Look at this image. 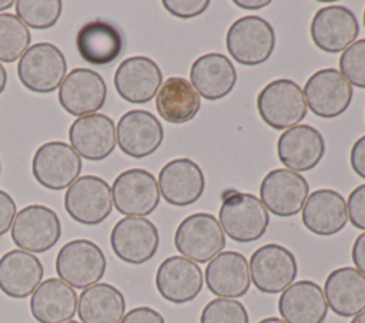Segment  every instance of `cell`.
Instances as JSON below:
<instances>
[{
	"mask_svg": "<svg viewBox=\"0 0 365 323\" xmlns=\"http://www.w3.org/2000/svg\"><path fill=\"white\" fill-rule=\"evenodd\" d=\"M322 290L328 307L341 317H354L365 310V275L352 266L334 269Z\"/></svg>",
	"mask_w": 365,
	"mask_h": 323,
	"instance_id": "cell-30",
	"label": "cell"
},
{
	"mask_svg": "<svg viewBox=\"0 0 365 323\" xmlns=\"http://www.w3.org/2000/svg\"><path fill=\"white\" fill-rule=\"evenodd\" d=\"M110 245L120 260L130 265H143L157 253L160 233L150 219L125 216L113 226Z\"/></svg>",
	"mask_w": 365,
	"mask_h": 323,
	"instance_id": "cell-12",
	"label": "cell"
},
{
	"mask_svg": "<svg viewBox=\"0 0 365 323\" xmlns=\"http://www.w3.org/2000/svg\"><path fill=\"white\" fill-rule=\"evenodd\" d=\"M107 269L103 249L88 239H73L64 243L56 256L58 279L74 289H86L98 283Z\"/></svg>",
	"mask_w": 365,
	"mask_h": 323,
	"instance_id": "cell-2",
	"label": "cell"
},
{
	"mask_svg": "<svg viewBox=\"0 0 365 323\" xmlns=\"http://www.w3.org/2000/svg\"><path fill=\"white\" fill-rule=\"evenodd\" d=\"M352 85L336 68L315 71L304 87L307 107L317 117L327 120L344 114L352 101Z\"/></svg>",
	"mask_w": 365,
	"mask_h": 323,
	"instance_id": "cell-13",
	"label": "cell"
},
{
	"mask_svg": "<svg viewBox=\"0 0 365 323\" xmlns=\"http://www.w3.org/2000/svg\"><path fill=\"white\" fill-rule=\"evenodd\" d=\"M261 120L274 129H288L307 117L302 88L292 80L278 78L268 83L257 97Z\"/></svg>",
	"mask_w": 365,
	"mask_h": 323,
	"instance_id": "cell-3",
	"label": "cell"
},
{
	"mask_svg": "<svg viewBox=\"0 0 365 323\" xmlns=\"http://www.w3.org/2000/svg\"><path fill=\"white\" fill-rule=\"evenodd\" d=\"M348 222L346 201L329 188H321L308 195L302 208L304 226L318 236H332Z\"/></svg>",
	"mask_w": 365,
	"mask_h": 323,
	"instance_id": "cell-28",
	"label": "cell"
},
{
	"mask_svg": "<svg viewBox=\"0 0 365 323\" xmlns=\"http://www.w3.org/2000/svg\"><path fill=\"white\" fill-rule=\"evenodd\" d=\"M364 26H365V10H364Z\"/></svg>",
	"mask_w": 365,
	"mask_h": 323,
	"instance_id": "cell-49",
	"label": "cell"
},
{
	"mask_svg": "<svg viewBox=\"0 0 365 323\" xmlns=\"http://www.w3.org/2000/svg\"><path fill=\"white\" fill-rule=\"evenodd\" d=\"M81 158L63 141H48L41 144L31 159V174L34 179L51 191L68 188L81 174Z\"/></svg>",
	"mask_w": 365,
	"mask_h": 323,
	"instance_id": "cell-9",
	"label": "cell"
},
{
	"mask_svg": "<svg viewBox=\"0 0 365 323\" xmlns=\"http://www.w3.org/2000/svg\"><path fill=\"white\" fill-rule=\"evenodd\" d=\"M107 85L104 78L90 68L71 70L58 87L61 108L74 117L96 114L106 104Z\"/></svg>",
	"mask_w": 365,
	"mask_h": 323,
	"instance_id": "cell-16",
	"label": "cell"
},
{
	"mask_svg": "<svg viewBox=\"0 0 365 323\" xmlns=\"http://www.w3.org/2000/svg\"><path fill=\"white\" fill-rule=\"evenodd\" d=\"M309 195L307 179L287 168L269 171L259 185V201L268 212L289 218L299 213Z\"/></svg>",
	"mask_w": 365,
	"mask_h": 323,
	"instance_id": "cell-14",
	"label": "cell"
},
{
	"mask_svg": "<svg viewBox=\"0 0 365 323\" xmlns=\"http://www.w3.org/2000/svg\"><path fill=\"white\" fill-rule=\"evenodd\" d=\"M113 81L123 100L131 104H145L157 95L163 84V73L153 58L134 55L118 64Z\"/></svg>",
	"mask_w": 365,
	"mask_h": 323,
	"instance_id": "cell-17",
	"label": "cell"
},
{
	"mask_svg": "<svg viewBox=\"0 0 365 323\" xmlns=\"http://www.w3.org/2000/svg\"><path fill=\"white\" fill-rule=\"evenodd\" d=\"M225 46L234 61L254 67L271 57L275 47V31L259 16H244L230 26Z\"/></svg>",
	"mask_w": 365,
	"mask_h": 323,
	"instance_id": "cell-5",
	"label": "cell"
},
{
	"mask_svg": "<svg viewBox=\"0 0 365 323\" xmlns=\"http://www.w3.org/2000/svg\"><path fill=\"white\" fill-rule=\"evenodd\" d=\"M6 84H7V71L4 65L0 63V94L4 91Z\"/></svg>",
	"mask_w": 365,
	"mask_h": 323,
	"instance_id": "cell-44",
	"label": "cell"
},
{
	"mask_svg": "<svg viewBox=\"0 0 365 323\" xmlns=\"http://www.w3.org/2000/svg\"><path fill=\"white\" fill-rule=\"evenodd\" d=\"M309 34L314 44L325 53L346 50L359 34V24L351 9L331 4L321 7L312 17Z\"/></svg>",
	"mask_w": 365,
	"mask_h": 323,
	"instance_id": "cell-15",
	"label": "cell"
},
{
	"mask_svg": "<svg viewBox=\"0 0 365 323\" xmlns=\"http://www.w3.org/2000/svg\"><path fill=\"white\" fill-rule=\"evenodd\" d=\"M175 249L195 263H208L225 248V233L218 219L208 212L184 218L174 233Z\"/></svg>",
	"mask_w": 365,
	"mask_h": 323,
	"instance_id": "cell-4",
	"label": "cell"
},
{
	"mask_svg": "<svg viewBox=\"0 0 365 323\" xmlns=\"http://www.w3.org/2000/svg\"><path fill=\"white\" fill-rule=\"evenodd\" d=\"M17 75L29 91L48 94L66 78L67 61L63 51L53 43H36L20 57Z\"/></svg>",
	"mask_w": 365,
	"mask_h": 323,
	"instance_id": "cell-6",
	"label": "cell"
},
{
	"mask_svg": "<svg viewBox=\"0 0 365 323\" xmlns=\"http://www.w3.org/2000/svg\"><path fill=\"white\" fill-rule=\"evenodd\" d=\"M235 6L240 9H247V10H258L271 3V0H234L232 1Z\"/></svg>",
	"mask_w": 365,
	"mask_h": 323,
	"instance_id": "cell-43",
	"label": "cell"
},
{
	"mask_svg": "<svg viewBox=\"0 0 365 323\" xmlns=\"http://www.w3.org/2000/svg\"><path fill=\"white\" fill-rule=\"evenodd\" d=\"M218 222L224 233L234 242L250 243L264 236L269 225V215L255 195L228 189L222 195Z\"/></svg>",
	"mask_w": 365,
	"mask_h": 323,
	"instance_id": "cell-1",
	"label": "cell"
},
{
	"mask_svg": "<svg viewBox=\"0 0 365 323\" xmlns=\"http://www.w3.org/2000/svg\"><path fill=\"white\" fill-rule=\"evenodd\" d=\"M349 162L354 172L359 178L365 179V135L354 142L349 154Z\"/></svg>",
	"mask_w": 365,
	"mask_h": 323,
	"instance_id": "cell-41",
	"label": "cell"
},
{
	"mask_svg": "<svg viewBox=\"0 0 365 323\" xmlns=\"http://www.w3.org/2000/svg\"><path fill=\"white\" fill-rule=\"evenodd\" d=\"M257 323H287L285 320H282V319H279V317H265V319H261L259 322H257Z\"/></svg>",
	"mask_w": 365,
	"mask_h": 323,
	"instance_id": "cell-45",
	"label": "cell"
},
{
	"mask_svg": "<svg viewBox=\"0 0 365 323\" xmlns=\"http://www.w3.org/2000/svg\"><path fill=\"white\" fill-rule=\"evenodd\" d=\"M351 258L355 265V269H358L362 275H365V232L356 236L352 245Z\"/></svg>",
	"mask_w": 365,
	"mask_h": 323,
	"instance_id": "cell-42",
	"label": "cell"
},
{
	"mask_svg": "<svg viewBox=\"0 0 365 323\" xmlns=\"http://www.w3.org/2000/svg\"><path fill=\"white\" fill-rule=\"evenodd\" d=\"M77 314L81 323H120L125 314L124 295L110 283H96L80 293Z\"/></svg>",
	"mask_w": 365,
	"mask_h": 323,
	"instance_id": "cell-32",
	"label": "cell"
},
{
	"mask_svg": "<svg viewBox=\"0 0 365 323\" xmlns=\"http://www.w3.org/2000/svg\"><path fill=\"white\" fill-rule=\"evenodd\" d=\"M29 27L11 13L0 14V63H14L30 47Z\"/></svg>",
	"mask_w": 365,
	"mask_h": 323,
	"instance_id": "cell-33",
	"label": "cell"
},
{
	"mask_svg": "<svg viewBox=\"0 0 365 323\" xmlns=\"http://www.w3.org/2000/svg\"><path fill=\"white\" fill-rule=\"evenodd\" d=\"M349 323H365V310H362L359 314L354 316V319Z\"/></svg>",
	"mask_w": 365,
	"mask_h": 323,
	"instance_id": "cell-47",
	"label": "cell"
},
{
	"mask_svg": "<svg viewBox=\"0 0 365 323\" xmlns=\"http://www.w3.org/2000/svg\"><path fill=\"white\" fill-rule=\"evenodd\" d=\"M44 268L30 252L11 249L0 258V290L11 299H26L41 283Z\"/></svg>",
	"mask_w": 365,
	"mask_h": 323,
	"instance_id": "cell-27",
	"label": "cell"
},
{
	"mask_svg": "<svg viewBox=\"0 0 365 323\" xmlns=\"http://www.w3.org/2000/svg\"><path fill=\"white\" fill-rule=\"evenodd\" d=\"M346 212L349 222L355 228L365 231V184L358 185L351 191L346 202Z\"/></svg>",
	"mask_w": 365,
	"mask_h": 323,
	"instance_id": "cell-38",
	"label": "cell"
},
{
	"mask_svg": "<svg viewBox=\"0 0 365 323\" xmlns=\"http://www.w3.org/2000/svg\"><path fill=\"white\" fill-rule=\"evenodd\" d=\"M64 323H81V322H76V320H68V322H64Z\"/></svg>",
	"mask_w": 365,
	"mask_h": 323,
	"instance_id": "cell-48",
	"label": "cell"
},
{
	"mask_svg": "<svg viewBox=\"0 0 365 323\" xmlns=\"http://www.w3.org/2000/svg\"><path fill=\"white\" fill-rule=\"evenodd\" d=\"M190 83L200 97L217 101L227 97L237 84L232 61L221 53L200 55L190 68Z\"/></svg>",
	"mask_w": 365,
	"mask_h": 323,
	"instance_id": "cell-26",
	"label": "cell"
},
{
	"mask_svg": "<svg viewBox=\"0 0 365 323\" xmlns=\"http://www.w3.org/2000/svg\"><path fill=\"white\" fill-rule=\"evenodd\" d=\"M277 155L287 169L298 174L305 172L321 162L325 155V139L312 125H295L279 135Z\"/></svg>",
	"mask_w": 365,
	"mask_h": 323,
	"instance_id": "cell-21",
	"label": "cell"
},
{
	"mask_svg": "<svg viewBox=\"0 0 365 323\" xmlns=\"http://www.w3.org/2000/svg\"><path fill=\"white\" fill-rule=\"evenodd\" d=\"M157 182L160 195L174 206H188L197 202L205 189L204 172L190 158H175L167 162L160 169Z\"/></svg>",
	"mask_w": 365,
	"mask_h": 323,
	"instance_id": "cell-20",
	"label": "cell"
},
{
	"mask_svg": "<svg viewBox=\"0 0 365 323\" xmlns=\"http://www.w3.org/2000/svg\"><path fill=\"white\" fill-rule=\"evenodd\" d=\"M251 282L261 293L275 295L294 283L298 275L295 255L282 245L267 243L250 258Z\"/></svg>",
	"mask_w": 365,
	"mask_h": 323,
	"instance_id": "cell-10",
	"label": "cell"
},
{
	"mask_svg": "<svg viewBox=\"0 0 365 323\" xmlns=\"http://www.w3.org/2000/svg\"><path fill=\"white\" fill-rule=\"evenodd\" d=\"M339 73L348 83L365 88V38L354 41L339 57Z\"/></svg>",
	"mask_w": 365,
	"mask_h": 323,
	"instance_id": "cell-36",
	"label": "cell"
},
{
	"mask_svg": "<svg viewBox=\"0 0 365 323\" xmlns=\"http://www.w3.org/2000/svg\"><path fill=\"white\" fill-rule=\"evenodd\" d=\"M11 6H14L13 0H0V11L10 9Z\"/></svg>",
	"mask_w": 365,
	"mask_h": 323,
	"instance_id": "cell-46",
	"label": "cell"
},
{
	"mask_svg": "<svg viewBox=\"0 0 365 323\" xmlns=\"http://www.w3.org/2000/svg\"><path fill=\"white\" fill-rule=\"evenodd\" d=\"M71 148L88 161H103L113 154L117 145L114 121L106 114L78 117L68 129Z\"/></svg>",
	"mask_w": 365,
	"mask_h": 323,
	"instance_id": "cell-22",
	"label": "cell"
},
{
	"mask_svg": "<svg viewBox=\"0 0 365 323\" xmlns=\"http://www.w3.org/2000/svg\"><path fill=\"white\" fill-rule=\"evenodd\" d=\"M164 9L178 18H194L202 14L208 6V0H163Z\"/></svg>",
	"mask_w": 365,
	"mask_h": 323,
	"instance_id": "cell-37",
	"label": "cell"
},
{
	"mask_svg": "<svg viewBox=\"0 0 365 323\" xmlns=\"http://www.w3.org/2000/svg\"><path fill=\"white\" fill-rule=\"evenodd\" d=\"M61 238L58 215L44 205H29L16 213L11 225V240L30 253L50 250Z\"/></svg>",
	"mask_w": 365,
	"mask_h": 323,
	"instance_id": "cell-8",
	"label": "cell"
},
{
	"mask_svg": "<svg viewBox=\"0 0 365 323\" xmlns=\"http://www.w3.org/2000/svg\"><path fill=\"white\" fill-rule=\"evenodd\" d=\"M155 108L164 121L185 124L198 114L201 98L188 80L170 77L161 84L155 95Z\"/></svg>",
	"mask_w": 365,
	"mask_h": 323,
	"instance_id": "cell-31",
	"label": "cell"
},
{
	"mask_svg": "<svg viewBox=\"0 0 365 323\" xmlns=\"http://www.w3.org/2000/svg\"><path fill=\"white\" fill-rule=\"evenodd\" d=\"M115 134L117 145L131 158H145L154 154L164 139L163 124L145 110H130L123 114Z\"/></svg>",
	"mask_w": 365,
	"mask_h": 323,
	"instance_id": "cell-19",
	"label": "cell"
},
{
	"mask_svg": "<svg viewBox=\"0 0 365 323\" xmlns=\"http://www.w3.org/2000/svg\"><path fill=\"white\" fill-rule=\"evenodd\" d=\"M64 209L81 225L94 226L104 222L113 211L108 182L97 175L78 176L64 194Z\"/></svg>",
	"mask_w": 365,
	"mask_h": 323,
	"instance_id": "cell-7",
	"label": "cell"
},
{
	"mask_svg": "<svg viewBox=\"0 0 365 323\" xmlns=\"http://www.w3.org/2000/svg\"><path fill=\"white\" fill-rule=\"evenodd\" d=\"M120 323H165L163 314L148 306H138L128 310Z\"/></svg>",
	"mask_w": 365,
	"mask_h": 323,
	"instance_id": "cell-40",
	"label": "cell"
},
{
	"mask_svg": "<svg viewBox=\"0 0 365 323\" xmlns=\"http://www.w3.org/2000/svg\"><path fill=\"white\" fill-rule=\"evenodd\" d=\"M113 205L124 216L144 218L160 203L155 176L143 168H131L118 174L111 186Z\"/></svg>",
	"mask_w": 365,
	"mask_h": 323,
	"instance_id": "cell-11",
	"label": "cell"
},
{
	"mask_svg": "<svg viewBox=\"0 0 365 323\" xmlns=\"http://www.w3.org/2000/svg\"><path fill=\"white\" fill-rule=\"evenodd\" d=\"M17 213V206L10 194L0 189V236L6 235L13 225Z\"/></svg>",
	"mask_w": 365,
	"mask_h": 323,
	"instance_id": "cell-39",
	"label": "cell"
},
{
	"mask_svg": "<svg viewBox=\"0 0 365 323\" xmlns=\"http://www.w3.org/2000/svg\"><path fill=\"white\" fill-rule=\"evenodd\" d=\"M205 283L217 297H242L251 286L250 263L247 258L235 250H222L211 259L205 268Z\"/></svg>",
	"mask_w": 365,
	"mask_h": 323,
	"instance_id": "cell-24",
	"label": "cell"
},
{
	"mask_svg": "<svg viewBox=\"0 0 365 323\" xmlns=\"http://www.w3.org/2000/svg\"><path fill=\"white\" fill-rule=\"evenodd\" d=\"M328 303L322 287L308 279L294 282L278 299V312L287 323H324Z\"/></svg>",
	"mask_w": 365,
	"mask_h": 323,
	"instance_id": "cell-25",
	"label": "cell"
},
{
	"mask_svg": "<svg viewBox=\"0 0 365 323\" xmlns=\"http://www.w3.org/2000/svg\"><path fill=\"white\" fill-rule=\"evenodd\" d=\"M80 57L96 67H107L118 60L124 51V36L121 30L101 18L84 24L76 37Z\"/></svg>",
	"mask_w": 365,
	"mask_h": 323,
	"instance_id": "cell-23",
	"label": "cell"
},
{
	"mask_svg": "<svg viewBox=\"0 0 365 323\" xmlns=\"http://www.w3.org/2000/svg\"><path fill=\"white\" fill-rule=\"evenodd\" d=\"M200 323H250V316L240 300L217 297L204 306Z\"/></svg>",
	"mask_w": 365,
	"mask_h": 323,
	"instance_id": "cell-35",
	"label": "cell"
},
{
	"mask_svg": "<svg viewBox=\"0 0 365 323\" xmlns=\"http://www.w3.org/2000/svg\"><path fill=\"white\" fill-rule=\"evenodd\" d=\"M204 275L198 263L184 256L165 258L155 273V287L163 299L174 305L194 300L202 290Z\"/></svg>",
	"mask_w": 365,
	"mask_h": 323,
	"instance_id": "cell-18",
	"label": "cell"
},
{
	"mask_svg": "<svg viewBox=\"0 0 365 323\" xmlns=\"http://www.w3.org/2000/svg\"><path fill=\"white\" fill-rule=\"evenodd\" d=\"M0 175H1V161H0Z\"/></svg>",
	"mask_w": 365,
	"mask_h": 323,
	"instance_id": "cell-50",
	"label": "cell"
},
{
	"mask_svg": "<svg viewBox=\"0 0 365 323\" xmlns=\"http://www.w3.org/2000/svg\"><path fill=\"white\" fill-rule=\"evenodd\" d=\"M78 296L58 277L43 280L30 297V312L38 323H64L73 320Z\"/></svg>",
	"mask_w": 365,
	"mask_h": 323,
	"instance_id": "cell-29",
	"label": "cell"
},
{
	"mask_svg": "<svg viewBox=\"0 0 365 323\" xmlns=\"http://www.w3.org/2000/svg\"><path fill=\"white\" fill-rule=\"evenodd\" d=\"M16 16L34 30L51 28L60 18L63 3L60 0H17Z\"/></svg>",
	"mask_w": 365,
	"mask_h": 323,
	"instance_id": "cell-34",
	"label": "cell"
}]
</instances>
